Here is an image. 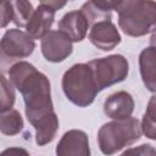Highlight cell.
<instances>
[{"mask_svg":"<svg viewBox=\"0 0 156 156\" xmlns=\"http://www.w3.org/2000/svg\"><path fill=\"white\" fill-rule=\"evenodd\" d=\"M9 80L23 96L26 117L35 129V143H51L58 130V117L54 111L49 78L32 63L20 61L9 71Z\"/></svg>","mask_w":156,"mask_h":156,"instance_id":"6da1fadb","label":"cell"},{"mask_svg":"<svg viewBox=\"0 0 156 156\" xmlns=\"http://www.w3.org/2000/svg\"><path fill=\"white\" fill-rule=\"evenodd\" d=\"M118 13V26L129 37H144L154 32L156 24V4L146 0L118 1L115 9Z\"/></svg>","mask_w":156,"mask_h":156,"instance_id":"7a4b0ae2","label":"cell"},{"mask_svg":"<svg viewBox=\"0 0 156 156\" xmlns=\"http://www.w3.org/2000/svg\"><path fill=\"white\" fill-rule=\"evenodd\" d=\"M141 136L140 122L134 117L113 119L100 127L98 132L99 149L104 155H113L126 146L138 141Z\"/></svg>","mask_w":156,"mask_h":156,"instance_id":"3957f363","label":"cell"},{"mask_svg":"<svg viewBox=\"0 0 156 156\" xmlns=\"http://www.w3.org/2000/svg\"><path fill=\"white\" fill-rule=\"evenodd\" d=\"M62 90L66 98L78 107L91 105L99 93L88 63H76L62 76Z\"/></svg>","mask_w":156,"mask_h":156,"instance_id":"277c9868","label":"cell"},{"mask_svg":"<svg viewBox=\"0 0 156 156\" xmlns=\"http://www.w3.org/2000/svg\"><path fill=\"white\" fill-rule=\"evenodd\" d=\"M35 49V41L18 28L7 29L0 39V74L9 73L10 68L28 57Z\"/></svg>","mask_w":156,"mask_h":156,"instance_id":"5b68a950","label":"cell"},{"mask_svg":"<svg viewBox=\"0 0 156 156\" xmlns=\"http://www.w3.org/2000/svg\"><path fill=\"white\" fill-rule=\"evenodd\" d=\"M88 66L99 93L105 88L123 82L129 73L128 60L119 54L91 60L88 62Z\"/></svg>","mask_w":156,"mask_h":156,"instance_id":"8992f818","label":"cell"},{"mask_svg":"<svg viewBox=\"0 0 156 156\" xmlns=\"http://www.w3.org/2000/svg\"><path fill=\"white\" fill-rule=\"evenodd\" d=\"M40 49L45 60L52 63L65 61L73 51L72 41L60 30H50L41 39Z\"/></svg>","mask_w":156,"mask_h":156,"instance_id":"52a82bcc","label":"cell"},{"mask_svg":"<svg viewBox=\"0 0 156 156\" xmlns=\"http://www.w3.org/2000/svg\"><path fill=\"white\" fill-rule=\"evenodd\" d=\"M56 156H90L89 138L80 129L66 132L56 145Z\"/></svg>","mask_w":156,"mask_h":156,"instance_id":"ba28073f","label":"cell"},{"mask_svg":"<svg viewBox=\"0 0 156 156\" xmlns=\"http://www.w3.org/2000/svg\"><path fill=\"white\" fill-rule=\"evenodd\" d=\"M90 43L102 51H110L121 43V34L111 20L96 22L89 32Z\"/></svg>","mask_w":156,"mask_h":156,"instance_id":"9c48e42d","label":"cell"},{"mask_svg":"<svg viewBox=\"0 0 156 156\" xmlns=\"http://www.w3.org/2000/svg\"><path fill=\"white\" fill-rule=\"evenodd\" d=\"M55 10L46 1H40L26 26V33L33 39H43L49 32L55 20Z\"/></svg>","mask_w":156,"mask_h":156,"instance_id":"30bf717a","label":"cell"},{"mask_svg":"<svg viewBox=\"0 0 156 156\" xmlns=\"http://www.w3.org/2000/svg\"><path fill=\"white\" fill-rule=\"evenodd\" d=\"M89 27V22L84 13L80 10H74L63 15L58 22L57 30L67 35L72 43H78L87 37Z\"/></svg>","mask_w":156,"mask_h":156,"instance_id":"8fae6325","label":"cell"},{"mask_svg":"<svg viewBox=\"0 0 156 156\" xmlns=\"http://www.w3.org/2000/svg\"><path fill=\"white\" fill-rule=\"evenodd\" d=\"M134 106L133 96L129 93L121 90L107 96L104 102V113L112 119H124L132 117Z\"/></svg>","mask_w":156,"mask_h":156,"instance_id":"7c38bea8","label":"cell"},{"mask_svg":"<svg viewBox=\"0 0 156 156\" xmlns=\"http://www.w3.org/2000/svg\"><path fill=\"white\" fill-rule=\"evenodd\" d=\"M155 58H156V48L154 45H150V46L145 48L139 55L140 76H141L144 85L151 93L156 91Z\"/></svg>","mask_w":156,"mask_h":156,"instance_id":"4fadbf2b","label":"cell"},{"mask_svg":"<svg viewBox=\"0 0 156 156\" xmlns=\"http://www.w3.org/2000/svg\"><path fill=\"white\" fill-rule=\"evenodd\" d=\"M117 2L118 1H87L82 5L80 11L91 27L96 22L111 20V11L116 9Z\"/></svg>","mask_w":156,"mask_h":156,"instance_id":"5bb4252c","label":"cell"},{"mask_svg":"<svg viewBox=\"0 0 156 156\" xmlns=\"http://www.w3.org/2000/svg\"><path fill=\"white\" fill-rule=\"evenodd\" d=\"M24 127L23 118L21 113L15 110H7L4 112H0V132L5 135L12 136L22 132Z\"/></svg>","mask_w":156,"mask_h":156,"instance_id":"9a60e30c","label":"cell"},{"mask_svg":"<svg viewBox=\"0 0 156 156\" xmlns=\"http://www.w3.org/2000/svg\"><path fill=\"white\" fill-rule=\"evenodd\" d=\"M33 12V5L29 1L18 0L12 2V22L20 28H26Z\"/></svg>","mask_w":156,"mask_h":156,"instance_id":"2e32d148","label":"cell"},{"mask_svg":"<svg viewBox=\"0 0 156 156\" xmlns=\"http://www.w3.org/2000/svg\"><path fill=\"white\" fill-rule=\"evenodd\" d=\"M16 99L15 88L11 82L0 74V112L11 110Z\"/></svg>","mask_w":156,"mask_h":156,"instance_id":"e0dca14e","label":"cell"},{"mask_svg":"<svg viewBox=\"0 0 156 156\" xmlns=\"http://www.w3.org/2000/svg\"><path fill=\"white\" fill-rule=\"evenodd\" d=\"M155 127H156V124H155V96L152 95L147 104L146 111L144 113V117H143V121L140 124L141 133L145 134L146 138L155 140L156 139Z\"/></svg>","mask_w":156,"mask_h":156,"instance_id":"ac0fdd59","label":"cell"},{"mask_svg":"<svg viewBox=\"0 0 156 156\" xmlns=\"http://www.w3.org/2000/svg\"><path fill=\"white\" fill-rule=\"evenodd\" d=\"M119 156H156V150L150 144H141L139 146L127 149Z\"/></svg>","mask_w":156,"mask_h":156,"instance_id":"d6986e66","label":"cell"},{"mask_svg":"<svg viewBox=\"0 0 156 156\" xmlns=\"http://www.w3.org/2000/svg\"><path fill=\"white\" fill-rule=\"evenodd\" d=\"M12 21V2L0 1V28L6 27Z\"/></svg>","mask_w":156,"mask_h":156,"instance_id":"ffe728a7","label":"cell"},{"mask_svg":"<svg viewBox=\"0 0 156 156\" xmlns=\"http://www.w3.org/2000/svg\"><path fill=\"white\" fill-rule=\"evenodd\" d=\"M0 156H29V152L23 147H9L1 151Z\"/></svg>","mask_w":156,"mask_h":156,"instance_id":"44dd1931","label":"cell"}]
</instances>
